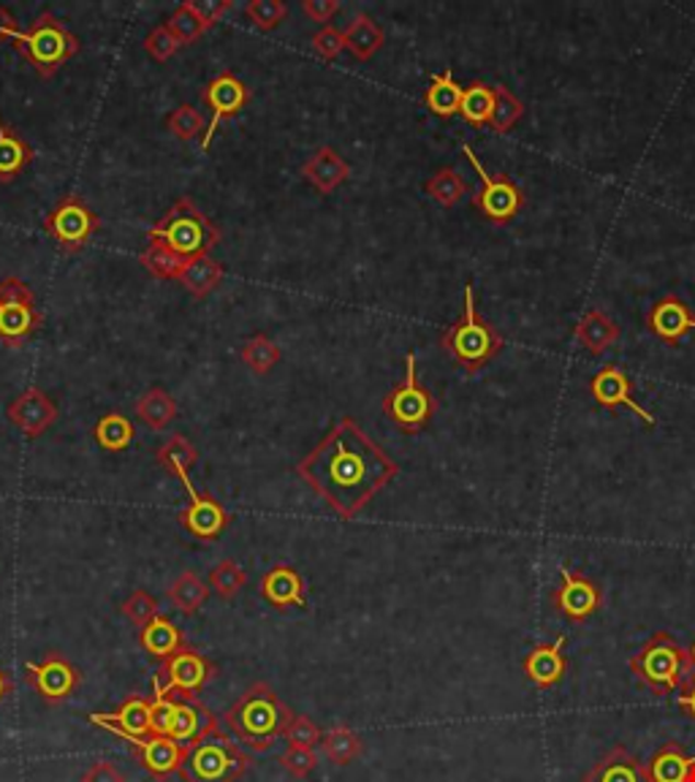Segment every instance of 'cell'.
Returning <instances> with one entry per match:
<instances>
[{
  "mask_svg": "<svg viewBox=\"0 0 695 782\" xmlns=\"http://www.w3.org/2000/svg\"><path fill=\"white\" fill-rule=\"evenodd\" d=\"M397 472L399 465L350 416L297 465V476L343 520H356Z\"/></svg>",
  "mask_w": 695,
  "mask_h": 782,
  "instance_id": "6da1fadb",
  "label": "cell"
},
{
  "mask_svg": "<svg viewBox=\"0 0 695 782\" xmlns=\"http://www.w3.org/2000/svg\"><path fill=\"white\" fill-rule=\"evenodd\" d=\"M291 717V709L282 704L278 693L267 682H256L223 714V725L247 750L267 752L275 742L282 739V731Z\"/></svg>",
  "mask_w": 695,
  "mask_h": 782,
  "instance_id": "7a4b0ae2",
  "label": "cell"
},
{
  "mask_svg": "<svg viewBox=\"0 0 695 782\" xmlns=\"http://www.w3.org/2000/svg\"><path fill=\"white\" fill-rule=\"evenodd\" d=\"M150 242L163 245L174 256L190 261V258L209 256V250L220 242V232L205 212L196 207L194 199H179L150 229Z\"/></svg>",
  "mask_w": 695,
  "mask_h": 782,
  "instance_id": "3957f363",
  "label": "cell"
},
{
  "mask_svg": "<svg viewBox=\"0 0 695 782\" xmlns=\"http://www.w3.org/2000/svg\"><path fill=\"white\" fill-rule=\"evenodd\" d=\"M440 346L445 348L451 359L456 364L467 370V373H478L484 364H489L495 359V353L502 348L500 335L482 318L476 305V294H473V285H465V313L456 320L454 326L443 331V340Z\"/></svg>",
  "mask_w": 695,
  "mask_h": 782,
  "instance_id": "277c9868",
  "label": "cell"
},
{
  "mask_svg": "<svg viewBox=\"0 0 695 782\" xmlns=\"http://www.w3.org/2000/svg\"><path fill=\"white\" fill-rule=\"evenodd\" d=\"M14 49L25 55V60L36 69L38 77L49 79L69 63L73 55L82 49V44H79V38L66 27V22H60L58 16L49 14V11H42V14L33 20V25L27 27V31H22Z\"/></svg>",
  "mask_w": 695,
  "mask_h": 782,
  "instance_id": "5b68a950",
  "label": "cell"
},
{
  "mask_svg": "<svg viewBox=\"0 0 695 782\" xmlns=\"http://www.w3.org/2000/svg\"><path fill=\"white\" fill-rule=\"evenodd\" d=\"M247 752L229 739V731H209L205 739L185 750V761L179 767V778L185 782H236L245 774Z\"/></svg>",
  "mask_w": 695,
  "mask_h": 782,
  "instance_id": "8992f818",
  "label": "cell"
},
{
  "mask_svg": "<svg viewBox=\"0 0 695 782\" xmlns=\"http://www.w3.org/2000/svg\"><path fill=\"white\" fill-rule=\"evenodd\" d=\"M691 668L693 666L685 646H682L674 635L665 633V630L655 633L652 639L630 657V672L658 696L676 693Z\"/></svg>",
  "mask_w": 695,
  "mask_h": 782,
  "instance_id": "52a82bcc",
  "label": "cell"
},
{
  "mask_svg": "<svg viewBox=\"0 0 695 782\" xmlns=\"http://www.w3.org/2000/svg\"><path fill=\"white\" fill-rule=\"evenodd\" d=\"M435 402L432 392L427 386H421L418 381V364H416V353L410 351L405 357V381L399 386H394L392 392L383 397V413L405 432H418L429 424V419L435 416Z\"/></svg>",
  "mask_w": 695,
  "mask_h": 782,
  "instance_id": "ba28073f",
  "label": "cell"
},
{
  "mask_svg": "<svg viewBox=\"0 0 695 782\" xmlns=\"http://www.w3.org/2000/svg\"><path fill=\"white\" fill-rule=\"evenodd\" d=\"M42 326L36 296L20 278L0 283V342L9 348L22 346Z\"/></svg>",
  "mask_w": 695,
  "mask_h": 782,
  "instance_id": "9c48e42d",
  "label": "cell"
},
{
  "mask_svg": "<svg viewBox=\"0 0 695 782\" xmlns=\"http://www.w3.org/2000/svg\"><path fill=\"white\" fill-rule=\"evenodd\" d=\"M462 153H465L471 166L476 168L478 179H482V190L473 196V207H476L482 215H487L491 223L511 221L524 207L522 188H519L508 174H489L487 168H484V163L478 161V155L473 153L471 144H462Z\"/></svg>",
  "mask_w": 695,
  "mask_h": 782,
  "instance_id": "30bf717a",
  "label": "cell"
},
{
  "mask_svg": "<svg viewBox=\"0 0 695 782\" xmlns=\"http://www.w3.org/2000/svg\"><path fill=\"white\" fill-rule=\"evenodd\" d=\"M101 221L88 201L82 196L71 194L55 207L44 221V232L53 236V242L58 247H63L66 253H79L88 247V242L93 240L99 232Z\"/></svg>",
  "mask_w": 695,
  "mask_h": 782,
  "instance_id": "8fae6325",
  "label": "cell"
},
{
  "mask_svg": "<svg viewBox=\"0 0 695 782\" xmlns=\"http://www.w3.org/2000/svg\"><path fill=\"white\" fill-rule=\"evenodd\" d=\"M201 101H205L207 109L212 112V120H209L205 137H201V153H207L220 122L231 120V117H236L245 109L247 101H251V90H247V84L242 82L240 77L231 74V71H223V74L215 77L212 82L201 90Z\"/></svg>",
  "mask_w": 695,
  "mask_h": 782,
  "instance_id": "7c38bea8",
  "label": "cell"
},
{
  "mask_svg": "<svg viewBox=\"0 0 695 782\" xmlns=\"http://www.w3.org/2000/svg\"><path fill=\"white\" fill-rule=\"evenodd\" d=\"M559 587L552 593V606L559 617L568 622H587L603 604V593L598 582L570 571L568 565L559 568Z\"/></svg>",
  "mask_w": 695,
  "mask_h": 782,
  "instance_id": "4fadbf2b",
  "label": "cell"
},
{
  "mask_svg": "<svg viewBox=\"0 0 695 782\" xmlns=\"http://www.w3.org/2000/svg\"><path fill=\"white\" fill-rule=\"evenodd\" d=\"M179 483H183L185 492H188L190 498L188 509L179 514V525H183L190 536L201 538V541H215V538L229 527V514H225V509L212 498V494H201L199 489L194 487V481H190V476L179 478Z\"/></svg>",
  "mask_w": 695,
  "mask_h": 782,
  "instance_id": "5bb4252c",
  "label": "cell"
},
{
  "mask_svg": "<svg viewBox=\"0 0 695 782\" xmlns=\"http://www.w3.org/2000/svg\"><path fill=\"white\" fill-rule=\"evenodd\" d=\"M209 677H212L209 661L190 646L174 652L158 672V679H161L166 693H199L209 682Z\"/></svg>",
  "mask_w": 695,
  "mask_h": 782,
  "instance_id": "9a60e30c",
  "label": "cell"
},
{
  "mask_svg": "<svg viewBox=\"0 0 695 782\" xmlns=\"http://www.w3.org/2000/svg\"><path fill=\"white\" fill-rule=\"evenodd\" d=\"M27 682L36 688V693L44 701L58 704V701H66L77 690L79 672L66 657L49 655L44 663H31L27 666Z\"/></svg>",
  "mask_w": 695,
  "mask_h": 782,
  "instance_id": "2e32d148",
  "label": "cell"
},
{
  "mask_svg": "<svg viewBox=\"0 0 695 782\" xmlns=\"http://www.w3.org/2000/svg\"><path fill=\"white\" fill-rule=\"evenodd\" d=\"M9 421L14 427H20L22 435L38 437L58 421V405L47 397L38 386L22 392L14 402L5 410Z\"/></svg>",
  "mask_w": 695,
  "mask_h": 782,
  "instance_id": "e0dca14e",
  "label": "cell"
},
{
  "mask_svg": "<svg viewBox=\"0 0 695 782\" xmlns=\"http://www.w3.org/2000/svg\"><path fill=\"white\" fill-rule=\"evenodd\" d=\"M590 392L592 397L598 399V405H603V408H617V405H625V408H630L647 427L658 424V419H655L652 413H647L644 405L636 402L630 378H627L617 364H609V367L598 370L590 381Z\"/></svg>",
  "mask_w": 695,
  "mask_h": 782,
  "instance_id": "ac0fdd59",
  "label": "cell"
},
{
  "mask_svg": "<svg viewBox=\"0 0 695 782\" xmlns=\"http://www.w3.org/2000/svg\"><path fill=\"white\" fill-rule=\"evenodd\" d=\"M174 699H177V712H174L169 736L188 750L190 745L205 739L209 731L218 728V720H215L212 709L196 699V693H174Z\"/></svg>",
  "mask_w": 695,
  "mask_h": 782,
  "instance_id": "d6986e66",
  "label": "cell"
},
{
  "mask_svg": "<svg viewBox=\"0 0 695 782\" xmlns=\"http://www.w3.org/2000/svg\"><path fill=\"white\" fill-rule=\"evenodd\" d=\"M524 674L530 682L541 690H552L559 679L568 674V657H565V635H557L552 644H538L524 655Z\"/></svg>",
  "mask_w": 695,
  "mask_h": 782,
  "instance_id": "ffe728a7",
  "label": "cell"
},
{
  "mask_svg": "<svg viewBox=\"0 0 695 782\" xmlns=\"http://www.w3.org/2000/svg\"><path fill=\"white\" fill-rule=\"evenodd\" d=\"M90 723L104 725L112 734L123 736L134 745V742L147 739L152 736V723H150V699H141V696H134L123 704L117 712L112 714H90Z\"/></svg>",
  "mask_w": 695,
  "mask_h": 782,
  "instance_id": "44dd1931",
  "label": "cell"
},
{
  "mask_svg": "<svg viewBox=\"0 0 695 782\" xmlns=\"http://www.w3.org/2000/svg\"><path fill=\"white\" fill-rule=\"evenodd\" d=\"M262 595L275 609H308V587L291 565L273 568L262 579Z\"/></svg>",
  "mask_w": 695,
  "mask_h": 782,
  "instance_id": "7402d4cb",
  "label": "cell"
},
{
  "mask_svg": "<svg viewBox=\"0 0 695 782\" xmlns=\"http://www.w3.org/2000/svg\"><path fill=\"white\" fill-rule=\"evenodd\" d=\"M644 774L649 782H695V756L680 742H665L647 763Z\"/></svg>",
  "mask_w": 695,
  "mask_h": 782,
  "instance_id": "603a6c76",
  "label": "cell"
},
{
  "mask_svg": "<svg viewBox=\"0 0 695 782\" xmlns=\"http://www.w3.org/2000/svg\"><path fill=\"white\" fill-rule=\"evenodd\" d=\"M302 177L308 179L318 194L329 196L335 194L340 185L348 183L350 166L335 148H318L302 166Z\"/></svg>",
  "mask_w": 695,
  "mask_h": 782,
  "instance_id": "cb8c5ba5",
  "label": "cell"
},
{
  "mask_svg": "<svg viewBox=\"0 0 695 782\" xmlns=\"http://www.w3.org/2000/svg\"><path fill=\"white\" fill-rule=\"evenodd\" d=\"M647 324L660 340L665 342H680L682 337L691 335L695 329V315L691 307L676 296H663L660 302H655L652 311L647 315Z\"/></svg>",
  "mask_w": 695,
  "mask_h": 782,
  "instance_id": "d4e9b609",
  "label": "cell"
},
{
  "mask_svg": "<svg viewBox=\"0 0 695 782\" xmlns=\"http://www.w3.org/2000/svg\"><path fill=\"white\" fill-rule=\"evenodd\" d=\"M137 747V758L150 769L155 778H169V774L179 772L185 761V747L174 742L172 736H147V739L134 742Z\"/></svg>",
  "mask_w": 695,
  "mask_h": 782,
  "instance_id": "484cf974",
  "label": "cell"
},
{
  "mask_svg": "<svg viewBox=\"0 0 695 782\" xmlns=\"http://www.w3.org/2000/svg\"><path fill=\"white\" fill-rule=\"evenodd\" d=\"M581 782H649L644 774V767L636 761V756L625 750V747H614L609 750Z\"/></svg>",
  "mask_w": 695,
  "mask_h": 782,
  "instance_id": "4316f807",
  "label": "cell"
},
{
  "mask_svg": "<svg viewBox=\"0 0 695 782\" xmlns=\"http://www.w3.org/2000/svg\"><path fill=\"white\" fill-rule=\"evenodd\" d=\"M619 337V326L612 315H606L603 311H590L584 313V318L576 326V340L584 351H590L592 357H601L609 348L617 342Z\"/></svg>",
  "mask_w": 695,
  "mask_h": 782,
  "instance_id": "83f0119b",
  "label": "cell"
},
{
  "mask_svg": "<svg viewBox=\"0 0 695 782\" xmlns=\"http://www.w3.org/2000/svg\"><path fill=\"white\" fill-rule=\"evenodd\" d=\"M139 644L147 655H152V657H158V661L166 663L174 652L183 650L185 639H183V633H179V628L174 626L169 617L158 615L150 626H144L139 630Z\"/></svg>",
  "mask_w": 695,
  "mask_h": 782,
  "instance_id": "f1b7e54d",
  "label": "cell"
},
{
  "mask_svg": "<svg viewBox=\"0 0 695 782\" xmlns=\"http://www.w3.org/2000/svg\"><path fill=\"white\" fill-rule=\"evenodd\" d=\"M33 148L0 117V183H11L33 161Z\"/></svg>",
  "mask_w": 695,
  "mask_h": 782,
  "instance_id": "f546056e",
  "label": "cell"
},
{
  "mask_svg": "<svg viewBox=\"0 0 695 782\" xmlns=\"http://www.w3.org/2000/svg\"><path fill=\"white\" fill-rule=\"evenodd\" d=\"M462 95H465V87L456 82L454 71H443V74L432 77L427 93H424V104L438 117H454L460 115Z\"/></svg>",
  "mask_w": 695,
  "mask_h": 782,
  "instance_id": "4dcf8cb0",
  "label": "cell"
},
{
  "mask_svg": "<svg viewBox=\"0 0 695 782\" xmlns=\"http://www.w3.org/2000/svg\"><path fill=\"white\" fill-rule=\"evenodd\" d=\"M343 38H346V49L356 60H370L372 55L383 47V42H386L378 22L367 14L354 16L350 25L343 31Z\"/></svg>",
  "mask_w": 695,
  "mask_h": 782,
  "instance_id": "1f68e13d",
  "label": "cell"
},
{
  "mask_svg": "<svg viewBox=\"0 0 695 782\" xmlns=\"http://www.w3.org/2000/svg\"><path fill=\"white\" fill-rule=\"evenodd\" d=\"M137 416L144 421L150 430H166L174 419H177V402L166 389L161 386H152L139 397L137 402Z\"/></svg>",
  "mask_w": 695,
  "mask_h": 782,
  "instance_id": "d6a6232c",
  "label": "cell"
},
{
  "mask_svg": "<svg viewBox=\"0 0 695 782\" xmlns=\"http://www.w3.org/2000/svg\"><path fill=\"white\" fill-rule=\"evenodd\" d=\"M179 283L194 296L205 300V296L212 294V291L223 283V267H220L218 261H212L209 256L190 258V261L185 264L183 275H179Z\"/></svg>",
  "mask_w": 695,
  "mask_h": 782,
  "instance_id": "836d02e7",
  "label": "cell"
},
{
  "mask_svg": "<svg viewBox=\"0 0 695 782\" xmlns=\"http://www.w3.org/2000/svg\"><path fill=\"white\" fill-rule=\"evenodd\" d=\"M93 435H95V443H99L104 452L117 454V452H126V448L131 446L134 437H137V430H134L131 419H126L123 413H106L99 419Z\"/></svg>",
  "mask_w": 695,
  "mask_h": 782,
  "instance_id": "e575fe53",
  "label": "cell"
},
{
  "mask_svg": "<svg viewBox=\"0 0 695 782\" xmlns=\"http://www.w3.org/2000/svg\"><path fill=\"white\" fill-rule=\"evenodd\" d=\"M207 595H209L207 582L194 571L179 573V576L174 579L172 587H169V598H172V604L177 606V611H183V615L188 617L196 615V611L207 604Z\"/></svg>",
  "mask_w": 695,
  "mask_h": 782,
  "instance_id": "d590c367",
  "label": "cell"
},
{
  "mask_svg": "<svg viewBox=\"0 0 695 782\" xmlns=\"http://www.w3.org/2000/svg\"><path fill=\"white\" fill-rule=\"evenodd\" d=\"M155 459L166 472H172V476L177 478H185L188 476V470L199 463V452H196V446L185 435H172L161 448H158Z\"/></svg>",
  "mask_w": 695,
  "mask_h": 782,
  "instance_id": "8d00e7d4",
  "label": "cell"
},
{
  "mask_svg": "<svg viewBox=\"0 0 695 782\" xmlns=\"http://www.w3.org/2000/svg\"><path fill=\"white\" fill-rule=\"evenodd\" d=\"M460 115L471 126H489L491 115H495V87L484 82H473L471 87H465Z\"/></svg>",
  "mask_w": 695,
  "mask_h": 782,
  "instance_id": "74e56055",
  "label": "cell"
},
{
  "mask_svg": "<svg viewBox=\"0 0 695 782\" xmlns=\"http://www.w3.org/2000/svg\"><path fill=\"white\" fill-rule=\"evenodd\" d=\"M424 190H427V196H432L440 207H454V205H460L462 196L467 194V185H465V179L460 177V172H456V168L445 166L427 179Z\"/></svg>",
  "mask_w": 695,
  "mask_h": 782,
  "instance_id": "f35d334b",
  "label": "cell"
},
{
  "mask_svg": "<svg viewBox=\"0 0 695 782\" xmlns=\"http://www.w3.org/2000/svg\"><path fill=\"white\" fill-rule=\"evenodd\" d=\"M321 747H324L326 758H329L335 767H348L350 761H356L361 752V739L354 734V731L340 725V728L326 731L324 739H321Z\"/></svg>",
  "mask_w": 695,
  "mask_h": 782,
  "instance_id": "ab89813d",
  "label": "cell"
},
{
  "mask_svg": "<svg viewBox=\"0 0 695 782\" xmlns=\"http://www.w3.org/2000/svg\"><path fill=\"white\" fill-rule=\"evenodd\" d=\"M280 348L278 342L269 340L267 335H256L242 346V362L247 370H253L256 375H267L275 364L280 362Z\"/></svg>",
  "mask_w": 695,
  "mask_h": 782,
  "instance_id": "60d3db41",
  "label": "cell"
},
{
  "mask_svg": "<svg viewBox=\"0 0 695 782\" xmlns=\"http://www.w3.org/2000/svg\"><path fill=\"white\" fill-rule=\"evenodd\" d=\"M139 261H141V267H144L147 272L158 280H179L185 264H188L185 258L174 256L172 250H166L163 245H155V242H150V247L141 253Z\"/></svg>",
  "mask_w": 695,
  "mask_h": 782,
  "instance_id": "b9f144b4",
  "label": "cell"
},
{
  "mask_svg": "<svg viewBox=\"0 0 695 782\" xmlns=\"http://www.w3.org/2000/svg\"><path fill=\"white\" fill-rule=\"evenodd\" d=\"M166 27L174 33V38H177L179 44H194L196 38H201L209 31L207 22L194 11L190 0L188 3H179L177 9H174V14L169 16Z\"/></svg>",
  "mask_w": 695,
  "mask_h": 782,
  "instance_id": "7bdbcfd3",
  "label": "cell"
},
{
  "mask_svg": "<svg viewBox=\"0 0 695 782\" xmlns=\"http://www.w3.org/2000/svg\"><path fill=\"white\" fill-rule=\"evenodd\" d=\"M245 582H247L245 571H242L234 560L218 562L215 571L209 573V587H212V593L220 595L223 600H231L234 595H240L242 587H245Z\"/></svg>",
  "mask_w": 695,
  "mask_h": 782,
  "instance_id": "ee69618b",
  "label": "cell"
},
{
  "mask_svg": "<svg viewBox=\"0 0 695 782\" xmlns=\"http://www.w3.org/2000/svg\"><path fill=\"white\" fill-rule=\"evenodd\" d=\"M522 115H524L522 101H519L506 84L495 87V115H491L489 126L495 128L497 133H508L513 126H517V120Z\"/></svg>",
  "mask_w": 695,
  "mask_h": 782,
  "instance_id": "f6af8a7d",
  "label": "cell"
},
{
  "mask_svg": "<svg viewBox=\"0 0 695 782\" xmlns=\"http://www.w3.org/2000/svg\"><path fill=\"white\" fill-rule=\"evenodd\" d=\"M174 712H177V699H174V693H166L161 679L155 677V693H152L150 699L152 734L169 736V731H172V723H174Z\"/></svg>",
  "mask_w": 695,
  "mask_h": 782,
  "instance_id": "bcb514c9",
  "label": "cell"
},
{
  "mask_svg": "<svg viewBox=\"0 0 695 782\" xmlns=\"http://www.w3.org/2000/svg\"><path fill=\"white\" fill-rule=\"evenodd\" d=\"M166 126L179 142H194L196 137H205V117H201V112L190 104L177 106V109L169 115Z\"/></svg>",
  "mask_w": 695,
  "mask_h": 782,
  "instance_id": "7dc6e473",
  "label": "cell"
},
{
  "mask_svg": "<svg viewBox=\"0 0 695 782\" xmlns=\"http://www.w3.org/2000/svg\"><path fill=\"white\" fill-rule=\"evenodd\" d=\"M282 739L288 742V747H308V750H315L324 739L318 725L308 717V714H293L288 720L286 731H282Z\"/></svg>",
  "mask_w": 695,
  "mask_h": 782,
  "instance_id": "c3c4849f",
  "label": "cell"
},
{
  "mask_svg": "<svg viewBox=\"0 0 695 782\" xmlns=\"http://www.w3.org/2000/svg\"><path fill=\"white\" fill-rule=\"evenodd\" d=\"M245 14L258 31H273V27H278L286 20L288 9L282 0H251L245 5Z\"/></svg>",
  "mask_w": 695,
  "mask_h": 782,
  "instance_id": "681fc988",
  "label": "cell"
},
{
  "mask_svg": "<svg viewBox=\"0 0 695 782\" xmlns=\"http://www.w3.org/2000/svg\"><path fill=\"white\" fill-rule=\"evenodd\" d=\"M123 615H126L137 628H144L150 626L161 611H158V600L152 598L147 590H134V593L123 600Z\"/></svg>",
  "mask_w": 695,
  "mask_h": 782,
  "instance_id": "f907efd6",
  "label": "cell"
},
{
  "mask_svg": "<svg viewBox=\"0 0 695 782\" xmlns=\"http://www.w3.org/2000/svg\"><path fill=\"white\" fill-rule=\"evenodd\" d=\"M179 47H183V44L174 38V33L169 31L166 25L152 27L150 36L144 38V49L150 52V58L158 60V63H166L169 58H174V52H177Z\"/></svg>",
  "mask_w": 695,
  "mask_h": 782,
  "instance_id": "816d5d0a",
  "label": "cell"
},
{
  "mask_svg": "<svg viewBox=\"0 0 695 782\" xmlns=\"http://www.w3.org/2000/svg\"><path fill=\"white\" fill-rule=\"evenodd\" d=\"M280 763L293 778H308L315 769V763H318V758H315V750H308V747H288L280 756Z\"/></svg>",
  "mask_w": 695,
  "mask_h": 782,
  "instance_id": "f5cc1de1",
  "label": "cell"
},
{
  "mask_svg": "<svg viewBox=\"0 0 695 782\" xmlns=\"http://www.w3.org/2000/svg\"><path fill=\"white\" fill-rule=\"evenodd\" d=\"M343 49H346V38H343V31H337V27L324 25L313 36V52L318 55V58L335 60Z\"/></svg>",
  "mask_w": 695,
  "mask_h": 782,
  "instance_id": "db71d44e",
  "label": "cell"
},
{
  "mask_svg": "<svg viewBox=\"0 0 695 782\" xmlns=\"http://www.w3.org/2000/svg\"><path fill=\"white\" fill-rule=\"evenodd\" d=\"M190 5L207 22V27H212L231 11V0H190Z\"/></svg>",
  "mask_w": 695,
  "mask_h": 782,
  "instance_id": "11a10c76",
  "label": "cell"
},
{
  "mask_svg": "<svg viewBox=\"0 0 695 782\" xmlns=\"http://www.w3.org/2000/svg\"><path fill=\"white\" fill-rule=\"evenodd\" d=\"M82 782H128V780H126V774L115 767V763L99 761V763H93L88 772H84Z\"/></svg>",
  "mask_w": 695,
  "mask_h": 782,
  "instance_id": "9f6ffc18",
  "label": "cell"
},
{
  "mask_svg": "<svg viewBox=\"0 0 695 782\" xmlns=\"http://www.w3.org/2000/svg\"><path fill=\"white\" fill-rule=\"evenodd\" d=\"M302 9H304V14L310 16L313 22H329L332 16L337 14V9H340V3L337 0H304L302 3Z\"/></svg>",
  "mask_w": 695,
  "mask_h": 782,
  "instance_id": "6f0895ef",
  "label": "cell"
},
{
  "mask_svg": "<svg viewBox=\"0 0 695 782\" xmlns=\"http://www.w3.org/2000/svg\"><path fill=\"white\" fill-rule=\"evenodd\" d=\"M676 704L682 707V712L687 714V717L693 720L695 723V668H691L687 672V677H685V682H682V688L676 690Z\"/></svg>",
  "mask_w": 695,
  "mask_h": 782,
  "instance_id": "680465c9",
  "label": "cell"
},
{
  "mask_svg": "<svg viewBox=\"0 0 695 782\" xmlns=\"http://www.w3.org/2000/svg\"><path fill=\"white\" fill-rule=\"evenodd\" d=\"M22 31H20V22H16V16L11 14L5 5H0V42L9 44V47H14L16 42H20Z\"/></svg>",
  "mask_w": 695,
  "mask_h": 782,
  "instance_id": "91938a15",
  "label": "cell"
},
{
  "mask_svg": "<svg viewBox=\"0 0 695 782\" xmlns=\"http://www.w3.org/2000/svg\"><path fill=\"white\" fill-rule=\"evenodd\" d=\"M9 690H11V679L0 672V701L5 699V693H9Z\"/></svg>",
  "mask_w": 695,
  "mask_h": 782,
  "instance_id": "94428289",
  "label": "cell"
},
{
  "mask_svg": "<svg viewBox=\"0 0 695 782\" xmlns=\"http://www.w3.org/2000/svg\"><path fill=\"white\" fill-rule=\"evenodd\" d=\"M687 657H691V666L695 668V641H693V646H691V650H687Z\"/></svg>",
  "mask_w": 695,
  "mask_h": 782,
  "instance_id": "6125c7cd",
  "label": "cell"
}]
</instances>
